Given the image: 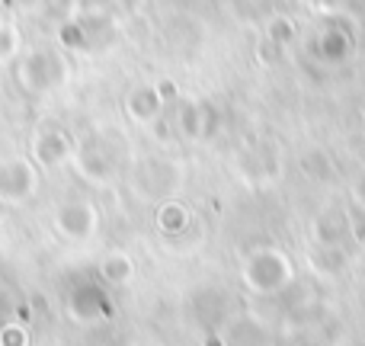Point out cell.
<instances>
[{"mask_svg":"<svg viewBox=\"0 0 365 346\" xmlns=\"http://www.w3.org/2000/svg\"><path fill=\"white\" fill-rule=\"evenodd\" d=\"M16 81L26 93H51L68 81V58L61 49L38 45L16 61Z\"/></svg>","mask_w":365,"mask_h":346,"instance_id":"6da1fadb","label":"cell"},{"mask_svg":"<svg viewBox=\"0 0 365 346\" xmlns=\"http://www.w3.org/2000/svg\"><path fill=\"white\" fill-rule=\"evenodd\" d=\"M247 283L253 292H279L292 283V260L279 250H257L247 263Z\"/></svg>","mask_w":365,"mask_h":346,"instance_id":"7a4b0ae2","label":"cell"},{"mask_svg":"<svg viewBox=\"0 0 365 346\" xmlns=\"http://www.w3.org/2000/svg\"><path fill=\"white\" fill-rule=\"evenodd\" d=\"M38 189V171L36 161L29 158H10L0 161V202L19 205Z\"/></svg>","mask_w":365,"mask_h":346,"instance_id":"3957f363","label":"cell"},{"mask_svg":"<svg viewBox=\"0 0 365 346\" xmlns=\"http://www.w3.org/2000/svg\"><path fill=\"white\" fill-rule=\"evenodd\" d=\"M173 122H177V132L186 138H212L221 126V113L208 100H177Z\"/></svg>","mask_w":365,"mask_h":346,"instance_id":"277c9868","label":"cell"},{"mask_svg":"<svg viewBox=\"0 0 365 346\" xmlns=\"http://www.w3.org/2000/svg\"><path fill=\"white\" fill-rule=\"evenodd\" d=\"M353 49H356L353 32L343 26V19H334V23L324 26V29L311 39V55L321 64H330V68L346 64L349 58H353Z\"/></svg>","mask_w":365,"mask_h":346,"instance_id":"5b68a950","label":"cell"},{"mask_svg":"<svg viewBox=\"0 0 365 346\" xmlns=\"http://www.w3.org/2000/svg\"><path fill=\"white\" fill-rule=\"evenodd\" d=\"M96 225H100V215H96V208L90 205V202H64V205H58L55 212V228L61 238L68 240H87L93 238Z\"/></svg>","mask_w":365,"mask_h":346,"instance_id":"8992f818","label":"cell"},{"mask_svg":"<svg viewBox=\"0 0 365 346\" xmlns=\"http://www.w3.org/2000/svg\"><path fill=\"white\" fill-rule=\"evenodd\" d=\"M164 96L158 93V83H135L125 93V116L138 126H154L164 116Z\"/></svg>","mask_w":365,"mask_h":346,"instance_id":"52a82bcc","label":"cell"},{"mask_svg":"<svg viewBox=\"0 0 365 346\" xmlns=\"http://www.w3.org/2000/svg\"><path fill=\"white\" fill-rule=\"evenodd\" d=\"M74 154V145L71 138L61 132V128H42V132L32 138V161L38 167H61L64 161Z\"/></svg>","mask_w":365,"mask_h":346,"instance_id":"ba28073f","label":"cell"},{"mask_svg":"<svg viewBox=\"0 0 365 346\" xmlns=\"http://www.w3.org/2000/svg\"><path fill=\"white\" fill-rule=\"evenodd\" d=\"M74 167L77 173L83 176V180L90 183H106L109 176H113V154L106 151V148L100 145V141H87V145H81L74 151Z\"/></svg>","mask_w":365,"mask_h":346,"instance_id":"9c48e42d","label":"cell"},{"mask_svg":"<svg viewBox=\"0 0 365 346\" xmlns=\"http://www.w3.org/2000/svg\"><path fill=\"white\" fill-rule=\"evenodd\" d=\"M74 23H77V29L83 32V45H87L83 51L103 49V45L113 39V32H115L113 16H109L106 10H96V6H90V10H81L74 16Z\"/></svg>","mask_w":365,"mask_h":346,"instance_id":"30bf717a","label":"cell"},{"mask_svg":"<svg viewBox=\"0 0 365 346\" xmlns=\"http://www.w3.org/2000/svg\"><path fill=\"white\" fill-rule=\"evenodd\" d=\"M71 311L81 321H93V317L109 315V302L103 298V292L96 285H81V289L71 295Z\"/></svg>","mask_w":365,"mask_h":346,"instance_id":"8fae6325","label":"cell"},{"mask_svg":"<svg viewBox=\"0 0 365 346\" xmlns=\"http://www.w3.org/2000/svg\"><path fill=\"white\" fill-rule=\"evenodd\" d=\"M100 276L106 279L109 285H125L128 279L135 276V263H132V257H128V253H119V250L106 253V257L100 260Z\"/></svg>","mask_w":365,"mask_h":346,"instance_id":"7c38bea8","label":"cell"},{"mask_svg":"<svg viewBox=\"0 0 365 346\" xmlns=\"http://www.w3.org/2000/svg\"><path fill=\"white\" fill-rule=\"evenodd\" d=\"M266 39H269L272 49H289L292 42L298 39V26L292 16H285V13H279V16H272L269 23H266Z\"/></svg>","mask_w":365,"mask_h":346,"instance_id":"4fadbf2b","label":"cell"},{"mask_svg":"<svg viewBox=\"0 0 365 346\" xmlns=\"http://www.w3.org/2000/svg\"><path fill=\"white\" fill-rule=\"evenodd\" d=\"M186 225H189V212L182 202H164L158 208V228L164 234H180Z\"/></svg>","mask_w":365,"mask_h":346,"instance_id":"5bb4252c","label":"cell"},{"mask_svg":"<svg viewBox=\"0 0 365 346\" xmlns=\"http://www.w3.org/2000/svg\"><path fill=\"white\" fill-rule=\"evenodd\" d=\"M343 231H346V221H343V215H321L314 225V234H317V244L321 247H336L343 238Z\"/></svg>","mask_w":365,"mask_h":346,"instance_id":"9a60e30c","label":"cell"},{"mask_svg":"<svg viewBox=\"0 0 365 346\" xmlns=\"http://www.w3.org/2000/svg\"><path fill=\"white\" fill-rule=\"evenodd\" d=\"M19 49H23L19 29L13 23H0V68H4L6 61H13V58L19 55Z\"/></svg>","mask_w":365,"mask_h":346,"instance_id":"2e32d148","label":"cell"},{"mask_svg":"<svg viewBox=\"0 0 365 346\" xmlns=\"http://www.w3.org/2000/svg\"><path fill=\"white\" fill-rule=\"evenodd\" d=\"M317 6H321L330 19H353L356 13H359L362 0H317Z\"/></svg>","mask_w":365,"mask_h":346,"instance_id":"e0dca14e","label":"cell"},{"mask_svg":"<svg viewBox=\"0 0 365 346\" xmlns=\"http://www.w3.org/2000/svg\"><path fill=\"white\" fill-rule=\"evenodd\" d=\"M302 167H304V173H311V176H327L330 171V158L324 151H308L302 158Z\"/></svg>","mask_w":365,"mask_h":346,"instance_id":"ac0fdd59","label":"cell"},{"mask_svg":"<svg viewBox=\"0 0 365 346\" xmlns=\"http://www.w3.org/2000/svg\"><path fill=\"white\" fill-rule=\"evenodd\" d=\"M0 346H26V334H23V327L10 324V327L0 330Z\"/></svg>","mask_w":365,"mask_h":346,"instance_id":"d6986e66","label":"cell"},{"mask_svg":"<svg viewBox=\"0 0 365 346\" xmlns=\"http://www.w3.org/2000/svg\"><path fill=\"white\" fill-rule=\"evenodd\" d=\"M158 93L164 96V103H177V87L170 81H158Z\"/></svg>","mask_w":365,"mask_h":346,"instance_id":"ffe728a7","label":"cell"},{"mask_svg":"<svg viewBox=\"0 0 365 346\" xmlns=\"http://www.w3.org/2000/svg\"><path fill=\"white\" fill-rule=\"evenodd\" d=\"M115 6H119L122 13H138L141 6H145V0H113Z\"/></svg>","mask_w":365,"mask_h":346,"instance_id":"44dd1931","label":"cell"}]
</instances>
